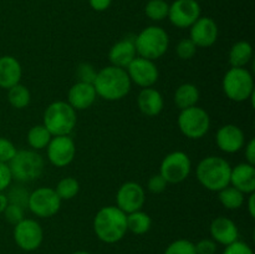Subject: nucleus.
<instances>
[{
    "mask_svg": "<svg viewBox=\"0 0 255 254\" xmlns=\"http://www.w3.org/2000/svg\"><path fill=\"white\" fill-rule=\"evenodd\" d=\"M92 85L97 97L106 101H120L129 94L132 82L126 69L110 65L97 71Z\"/></svg>",
    "mask_w": 255,
    "mask_h": 254,
    "instance_id": "f257e3e1",
    "label": "nucleus"
},
{
    "mask_svg": "<svg viewBox=\"0 0 255 254\" xmlns=\"http://www.w3.org/2000/svg\"><path fill=\"white\" fill-rule=\"evenodd\" d=\"M94 232L106 244L122 241L127 233V214L116 206L102 207L95 214Z\"/></svg>",
    "mask_w": 255,
    "mask_h": 254,
    "instance_id": "f03ea898",
    "label": "nucleus"
},
{
    "mask_svg": "<svg viewBox=\"0 0 255 254\" xmlns=\"http://www.w3.org/2000/svg\"><path fill=\"white\" fill-rule=\"evenodd\" d=\"M232 166L226 158L219 156H207L199 161L196 177L199 184L207 191L219 192L229 186Z\"/></svg>",
    "mask_w": 255,
    "mask_h": 254,
    "instance_id": "7ed1b4c3",
    "label": "nucleus"
},
{
    "mask_svg": "<svg viewBox=\"0 0 255 254\" xmlns=\"http://www.w3.org/2000/svg\"><path fill=\"white\" fill-rule=\"evenodd\" d=\"M137 56L154 61L163 56L169 47L168 32L158 25H149L133 37Z\"/></svg>",
    "mask_w": 255,
    "mask_h": 254,
    "instance_id": "20e7f679",
    "label": "nucleus"
},
{
    "mask_svg": "<svg viewBox=\"0 0 255 254\" xmlns=\"http://www.w3.org/2000/svg\"><path fill=\"white\" fill-rule=\"evenodd\" d=\"M76 122L77 112L66 101L51 102L42 117V125L52 136H70Z\"/></svg>",
    "mask_w": 255,
    "mask_h": 254,
    "instance_id": "39448f33",
    "label": "nucleus"
},
{
    "mask_svg": "<svg viewBox=\"0 0 255 254\" xmlns=\"http://www.w3.org/2000/svg\"><path fill=\"white\" fill-rule=\"evenodd\" d=\"M7 166L11 172L12 181L29 183L41 176L45 161L41 154L34 149H17Z\"/></svg>",
    "mask_w": 255,
    "mask_h": 254,
    "instance_id": "423d86ee",
    "label": "nucleus"
},
{
    "mask_svg": "<svg viewBox=\"0 0 255 254\" xmlns=\"http://www.w3.org/2000/svg\"><path fill=\"white\" fill-rule=\"evenodd\" d=\"M223 92L231 101L244 102L254 96V79L247 67H231L222 80Z\"/></svg>",
    "mask_w": 255,
    "mask_h": 254,
    "instance_id": "0eeeda50",
    "label": "nucleus"
},
{
    "mask_svg": "<svg viewBox=\"0 0 255 254\" xmlns=\"http://www.w3.org/2000/svg\"><path fill=\"white\" fill-rule=\"evenodd\" d=\"M177 125L183 136L189 139H201L211 128V117L204 109L199 106L181 110Z\"/></svg>",
    "mask_w": 255,
    "mask_h": 254,
    "instance_id": "6e6552de",
    "label": "nucleus"
},
{
    "mask_svg": "<svg viewBox=\"0 0 255 254\" xmlns=\"http://www.w3.org/2000/svg\"><path fill=\"white\" fill-rule=\"evenodd\" d=\"M62 201L57 196L55 188L39 187L30 192L27 199V208L39 218H51L59 213Z\"/></svg>",
    "mask_w": 255,
    "mask_h": 254,
    "instance_id": "1a4fd4ad",
    "label": "nucleus"
},
{
    "mask_svg": "<svg viewBox=\"0 0 255 254\" xmlns=\"http://www.w3.org/2000/svg\"><path fill=\"white\" fill-rule=\"evenodd\" d=\"M192 171V161L183 151H173L163 157L159 174L168 184H178L186 181Z\"/></svg>",
    "mask_w": 255,
    "mask_h": 254,
    "instance_id": "9d476101",
    "label": "nucleus"
},
{
    "mask_svg": "<svg viewBox=\"0 0 255 254\" xmlns=\"http://www.w3.org/2000/svg\"><path fill=\"white\" fill-rule=\"evenodd\" d=\"M12 237L20 249L25 252H34L44 241V231L36 219L24 218L14 226Z\"/></svg>",
    "mask_w": 255,
    "mask_h": 254,
    "instance_id": "9b49d317",
    "label": "nucleus"
},
{
    "mask_svg": "<svg viewBox=\"0 0 255 254\" xmlns=\"http://www.w3.org/2000/svg\"><path fill=\"white\" fill-rule=\"evenodd\" d=\"M202 7L197 0H174L169 4L168 16L173 26L189 29L202 16Z\"/></svg>",
    "mask_w": 255,
    "mask_h": 254,
    "instance_id": "f8f14e48",
    "label": "nucleus"
},
{
    "mask_svg": "<svg viewBox=\"0 0 255 254\" xmlns=\"http://www.w3.org/2000/svg\"><path fill=\"white\" fill-rule=\"evenodd\" d=\"M46 156L50 163L62 168L72 163L76 156V144L70 136H52L46 147Z\"/></svg>",
    "mask_w": 255,
    "mask_h": 254,
    "instance_id": "ddd939ff",
    "label": "nucleus"
},
{
    "mask_svg": "<svg viewBox=\"0 0 255 254\" xmlns=\"http://www.w3.org/2000/svg\"><path fill=\"white\" fill-rule=\"evenodd\" d=\"M146 203V192L139 183L127 181L120 186L116 192V207L128 214L142 209Z\"/></svg>",
    "mask_w": 255,
    "mask_h": 254,
    "instance_id": "4468645a",
    "label": "nucleus"
},
{
    "mask_svg": "<svg viewBox=\"0 0 255 254\" xmlns=\"http://www.w3.org/2000/svg\"><path fill=\"white\" fill-rule=\"evenodd\" d=\"M126 71L132 84L137 85L141 89L153 87L159 77L158 67L154 64V61L139 56H137L126 67Z\"/></svg>",
    "mask_w": 255,
    "mask_h": 254,
    "instance_id": "2eb2a0df",
    "label": "nucleus"
},
{
    "mask_svg": "<svg viewBox=\"0 0 255 254\" xmlns=\"http://www.w3.org/2000/svg\"><path fill=\"white\" fill-rule=\"evenodd\" d=\"M219 29L216 20L209 16H201L191 27H189V39L194 42L197 47L213 46L218 40Z\"/></svg>",
    "mask_w": 255,
    "mask_h": 254,
    "instance_id": "dca6fc26",
    "label": "nucleus"
},
{
    "mask_svg": "<svg viewBox=\"0 0 255 254\" xmlns=\"http://www.w3.org/2000/svg\"><path fill=\"white\" fill-rule=\"evenodd\" d=\"M216 143L218 148L224 153H237L244 148L246 134H244L243 129L237 125H223L217 131Z\"/></svg>",
    "mask_w": 255,
    "mask_h": 254,
    "instance_id": "f3484780",
    "label": "nucleus"
},
{
    "mask_svg": "<svg viewBox=\"0 0 255 254\" xmlns=\"http://www.w3.org/2000/svg\"><path fill=\"white\" fill-rule=\"evenodd\" d=\"M209 233H211V238L217 244L224 247L239 239V229L236 222L224 216H219L212 221L209 226Z\"/></svg>",
    "mask_w": 255,
    "mask_h": 254,
    "instance_id": "a211bd4d",
    "label": "nucleus"
},
{
    "mask_svg": "<svg viewBox=\"0 0 255 254\" xmlns=\"http://www.w3.org/2000/svg\"><path fill=\"white\" fill-rule=\"evenodd\" d=\"M97 99L96 90L94 85L87 82H75L67 92V104L75 111H84L90 109Z\"/></svg>",
    "mask_w": 255,
    "mask_h": 254,
    "instance_id": "6ab92c4d",
    "label": "nucleus"
},
{
    "mask_svg": "<svg viewBox=\"0 0 255 254\" xmlns=\"http://www.w3.org/2000/svg\"><path fill=\"white\" fill-rule=\"evenodd\" d=\"M229 184L234 188L243 192L246 196L254 193L255 192V166L248 163V162H242L237 164L236 167H232L231 171V181Z\"/></svg>",
    "mask_w": 255,
    "mask_h": 254,
    "instance_id": "aec40b11",
    "label": "nucleus"
},
{
    "mask_svg": "<svg viewBox=\"0 0 255 254\" xmlns=\"http://www.w3.org/2000/svg\"><path fill=\"white\" fill-rule=\"evenodd\" d=\"M137 57L134 41L131 37L119 40L111 46L109 51V60L111 65L126 69Z\"/></svg>",
    "mask_w": 255,
    "mask_h": 254,
    "instance_id": "412c9836",
    "label": "nucleus"
},
{
    "mask_svg": "<svg viewBox=\"0 0 255 254\" xmlns=\"http://www.w3.org/2000/svg\"><path fill=\"white\" fill-rule=\"evenodd\" d=\"M22 76V67L19 60L11 55L0 56V89L9 90L20 84Z\"/></svg>",
    "mask_w": 255,
    "mask_h": 254,
    "instance_id": "4be33fe9",
    "label": "nucleus"
},
{
    "mask_svg": "<svg viewBox=\"0 0 255 254\" xmlns=\"http://www.w3.org/2000/svg\"><path fill=\"white\" fill-rule=\"evenodd\" d=\"M137 106L139 111L148 117L158 116L164 107V100L161 92L154 87L141 89L137 96Z\"/></svg>",
    "mask_w": 255,
    "mask_h": 254,
    "instance_id": "5701e85b",
    "label": "nucleus"
},
{
    "mask_svg": "<svg viewBox=\"0 0 255 254\" xmlns=\"http://www.w3.org/2000/svg\"><path fill=\"white\" fill-rule=\"evenodd\" d=\"M199 97H201V92L198 87L192 82H184L179 85L174 91L173 101L179 110H186L197 106Z\"/></svg>",
    "mask_w": 255,
    "mask_h": 254,
    "instance_id": "b1692460",
    "label": "nucleus"
},
{
    "mask_svg": "<svg viewBox=\"0 0 255 254\" xmlns=\"http://www.w3.org/2000/svg\"><path fill=\"white\" fill-rule=\"evenodd\" d=\"M253 57V46L246 40L237 41L229 50L228 61L231 67H246Z\"/></svg>",
    "mask_w": 255,
    "mask_h": 254,
    "instance_id": "393cba45",
    "label": "nucleus"
},
{
    "mask_svg": "<svg viewBox=\"0 0 255 254\" xmlns=\"http://www.w3.org/2000/svg\"><path fill=\"white\" fill-rule=\"evenodd\" d=\"M152 227V218L142 209L127 214V232L142 236L148 233Z\"/></svg>",
    "mask_w": 255,
    "mask_h": 254,
    "instance_id": "a878e982",
    "label": "nucleus"
},
{
    "mask_svg": "<svg viewBox=\"0 0 255 254\" xmlns=\"http://www.w3.org/2000/svg\"><path fill=\"white\" fill-rule=\"evenodd\" d=\"M217 193H218V199L222 206L229 211H236V209L242 208L243 204L246 203V194L239 189L234 188L231 184L217 192Z\"/></svg>",
    "mask_w": 255,
    "mask_h": 254,
    "instance_id": "bb28decb",
    "label": "nucleus"
},
{
    "mask_svg": "<svg viewBox=\"0 0 255 254\" xmlns=\"http://www.w3.org/2000/svg\"><path fill=\"white\" fill-rule=\"evenodd\" d=\"M52 134L50 133L49 129L44 125H35L27 131L26 139L29 146L34 151H40V149L46 148L49 142L51 141Z\"/></svg>",
    "mask_w": 255,
    "mask_h": 254,
    "instance_id": "cd10ccee",
    "label": "nucleus"
},
{
    "mask_svg": "<svg viewBox=\"0 0 255 254\" xmlns=\"http://www.w3.org/2000/svg\"><path fill=\"white\" fill-rule=\"evenodd\" d=\"M7 101L14 109L24 110L31 102V94L25 85L17 84L7 90Z\"/></svg>",
    "mask_w": 255,
    "mask_h": 254,
    "instance_id": "c85d7f7f",
    "label": "nucleus"
},
{
    "mask_svg": "<svg viewBox=\"0 0 255 254\" xmlns=\"http://www.w3.org/2000/svg\"><path fill=\"white\" fill-rule=\"evenodd\" d=\"M55 191H56L57 196L60 197L61 201H70L79 194L80 183L74 177H64L57 182Z\"/></svg>",
    "mask_w": 255,
    "mask_h": 254,
    "instance_id": "c756f323",
    "label": "nucleus"
},
{
    "mask_svg": "<svg viewBox=\"0 0 255 254\" xmlns=\"http://www.w3.org/2000/svg\"><path fill=\"white\" fill-rule=\"evenodd\" d=\"M169 4L166 0H148L144 6V14L152 21H162L168 16Z\"/></svg>",
    "mask_w": 255,
    "mask_h": 254,
    "instance_id": "7c9ffc66",
    "label": "nucleus"
},
{
    "mask_svg": "<svg viewBox=\"0 0 255 254\" xmlns=\"http://www.w3.org/2000/svg\"><path fill=\"white\" fill-rule=\"evenodd\" d=\"M9 191L5 194L7 198V203L19 204V206L27 208V199H29V192L22 186H10Z\"/></svg>",
    "mask_w": 255,
    "mask_h": 254,
    "instance_id": "2f4dec72",
    "label": "nucleus"
},
{
    "mask_svg": "<svg viewBox=\"0 0 255 254\" xmlns=\"http://www.w3.org/2000/svg\"><path fill=\"white\" fill-rule=\"evenodd\" d=\"M163 254H196L194 243L188 239H176L168 244Z\"/></svg>",
    "mask_w": 255,
    "mask_h": 254,
    "instance_id": "473e14b6",
    "label": "nucleus"
},
{
    "mask_svg": "<svg viewBox=\"0 0 255 254\" xmlns=\"http://www.w3.org/2000/svg\"><path fill=\"white\" fill-rule=\"evenodd\" d=\"M197 49L198 47L194 45V42L189 37H184V39L179 40L178 44H177L176 54L181 60H191L197 54Z\"/></svg>",
    "mask_w": 255,
    "mask_h": 254,
    "instance_id": "72a5a7b5",
    "label": "nucleus"
},
{
    "mask_svg": "<svg viewBox=\"0 0 255 254\" xmlns=\"http://www.w3.org/2000/svg\"><path fill=\"white\" fill-rule=\"evenodd\" d=\"M2 216L5 217V219H6L10 224L15 226V224L19 223L20 221H22V219L25 218V208L24 207L19 206V204L7 203L4 212H2Z\"/></svg>",
    "mask_w": 255,
    "mask_h": 254,
    "instance_id": "f704fd0d",
    "label": "nucleus"
},
{
    "mask_svg": "<svg viewBox=\"0 0 255 254\" xmlns=\"http://www.w3.org/2000/svg\"><path fill=\"white\" fill-rule=\"evenodd\" d=\"M97 71L95 70L94 65L90 62H81L76 69L77 81L87 82V84H94L95 77H96Z\"/></svg>",
    "mask_w": 255,
    "mask_h": 254,
    "instance_id": "c9c22d12",
    "label": "nucleus"
},
{
    "mask_svg": "<svg viewBox=\"0 0 255 254\" xmlns=\"http://www.w3.org/2000/svg\"><path fill=\"white\" fill-rule=\"evenodd\" d=\"M16 147L6 137H0V162L9 163L16 153Z\"/></svg>",
    "mask_w": 255,
    "mask_h": 254,
    "instance_id": "e433bc0d",
    "label": "nucleus"
},
{
    "mask_svg": "<svg viewBox=\"0 0 255 254\" xmlns=\"http://www.w3.org/2000/svg\"><path fill=\"white\" fill-rule=\"evenodd\" d=\"M167 186H168V183L164 181V178L159 173L151 176V178L147 182V189L153 194H159L164 192Z\"/></svg>",
    "mask_w": 255,
    "mask_h": 254,
    "instance_id": "4c0bfd02",
    "label": "nucleus"
},
{
    "mask_svg": "<svg viewBox=\"0 0 255 254\" xmlns=\"http://www.w3.org/2000/svg\"><path fill=\"white\" fill-rule=\"evenodd\" d=\"M222 254H254V252L249 244H247L246 242H242L238 239V241H236L234 243L227 246Z\"/></svg>",
    "mask_w": 255,
    "mask_h": 254,
    "instance_id": "58836bf2",
    "label": "nucleus"
},
{
    "mask_svg": "<svg viewBox=\"0 0 255 254\" xmlns=\"http://www.w3.org/2000/svg\"><path fill=\"white\" fill-rule=\"evenodd\" d=\"M196 254H216L217 243L212 238H204L194 244Z\"/></svg>",
    "mask_w": 255,
    "mask_h": 254,
    "instance_id": "ea45409f",
    "label": "nucleus"
},
{
    "mask_svg": "<svg viewBox=\"0 0 255 254\" xmlns=\"http://www.w3.org/2000/svg\"><path fill=\"white\" fill-rule=\"evenodd\" d=\"M12 176L10 172L7 163H1L0 162V193H4L10 186H11Z\"/></svg>",
    "mask_w": 255,
    "mask_h": 254,
    "instance_id": "a19ab883",
    "label": "nucleus"
},
{
    "mask_svg": "<svg viewBox=\"0 0 255 254\" xmlns=\"http://www.w3.org/2000/svg\"><path fill=\"white\" fill-rule=\"evenodd\" d=\"M244 156H246V162L254 164L255 166V139L251 138L244 144Z\"/></svg>",
    "mask_w": 255,
    "mask_h": 254,
    "instance_id": "79ce46f5",
    "label": "nucleus"
},
{
    "mask_svg": "<svg viewBox=\"0 0 255 254\" xmlns=\"http://www.w3.org/2000/svg\"><path fill=\"white\" fill-rule=\"evenodd\" d=\"M89 4L95 11H106L112 4V0H89Z\"/></svg>",
    "mask_w": 255,
    "mask_h": 254,
    "instance_id": "37998d69",
    "label": "nucleus"
},
{
    "mask_svg": "<svg viewBox=\"0 0 255 254\" xmlns=\"http://www.w3.org/2000/svg\"><path fill=\"white\" fill-rule=\"evenodd\" d=\"M246 204H247V208H248L249 216H251L252 218H254L255 217V193L248 194V199L246 201Z\"/></svg>",
    "mask_w": 255,
    "mask_h": 254,
    "instance_id": "c03bdc74",
    "label": "nucleus"
},
{
    "mask_svg": "<svg viewBox=\"0 0 255 254\" xmlns=\"http://www.w3.org/2000/svg\"><path fill=\"white\" fill-rule=\"evenodd\" d=\"M6 204H7L6 196H5V193H0V214H2Z\"/></svg>",
    "mask_w": 255,
    "mask_h": 254,
    "instance_id": "a18cd8bd",
    "label": "nucleus"
},
{
    "mask_svg": "<svg viewBox=\"0 0 255 254\" xmlns=\"http://www.w3.org/2000/svg\"><path fill=\"white\" fill-rule=\"evenodd\" d=\"M71 254H92V253H90V252H87V251H76Z\"/></svg>",
    "mask_w": 255,
    "mask_h": 254,
    "instance_id": "49530a36",
    "label": "nucleus"
}]
</instances>
